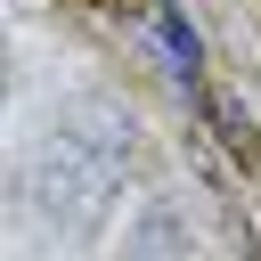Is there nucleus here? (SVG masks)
Listing matches in <instances>:
<instances>
[{
    "mask_svg": "<svg viewBox=\"0 0 261 261\" xmlns=\"http://www.w3.org/2000/svg\"><path fill=\"white\" fill-rule=\"evenodd\" d=\"M147 33H155V49H163V65H171V82H196V65H204V41H196V24L171 8V0H155V16H147Z\"/></svg>",
    "mask_w": 261,
    "mask_h": 261,
    "instance_id": "nucleus-3",
    "label": "nucleus"
},
{
    "mask_svg": "<svg viewBox=\"0 0 261 261\" xmlns=\"http://www.w3.org/2000/svg\"><path fill=\"white\" fill-rule=\"evenodd\" d=\"M130 147H139V122L130 106L114 98H73L49 114L33 163H24V212L49 245H90L122 196V171H130Z\"/></svg>",
    "mask_w": 261,
    "mask_h": 261,
    "instance_id": "nucleus-1",
    "label": "nucleus"
},
{
    "mask_svg": "<svg viewBox=\"0 0 261 261\" xmlns=\"http://www.w3.org/2000/svg\"><path fill=\"white\" fill-rule=\"evenodd\" d=\"M122 261H196L188 220H179L171 204H147V212H139V228L122 237Z\"/></svg>",
    "mask_w": 261,
    "mask_h": 261,
    "instance_id": "nucleus-2",
    "label": "nucleus"
}]
</instances>
